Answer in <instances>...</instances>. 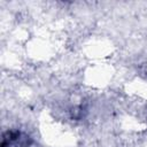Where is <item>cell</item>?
<instances>
[{
	"mask_svg": "<svg viewBox=\"0 0 147 147\" xmlns=\"http://www.w3.org/2000/svg\"><path fill=\"white\" fill-rule=\"evenodd\" d=\"M32 138L21 130H7L2 133L1 147H30Z\"/></svg>",
	"mask_w": 147,
	"mask_h": 147,
	"instance_id": "6da1fadb",
	"label": "cell"
}]
</instances>
